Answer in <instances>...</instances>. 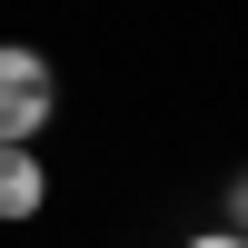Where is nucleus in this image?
I'll use <instances>...</instances> for the list:
<instances>
[{
    "label": "nucleus",
    "instance_id": "obj_1",
    "mask_svg": "<svg viewBox=\"0 0 248 248\" xmlns=\"http://www.w3.org/2000/svg\"><path fill=\"white\" fill-rule=\"evenodd\" d=\"M50 99H60L50 60H30V50H0V139H30L40 119H50Z\"/></svg>",
    "mask_w": 248,
    "mask_h": 248
},
{
    "label": "nucleus",
    "instance_id": "obj_2",
    "mask_svg": "<svg viewBox=\"0 0 248 248\" xmlns=\"http://www.w3.org/2000/svg\"><path fill=\"white\" fill-rule=\"evenodd\" d=\"M40 209V159L20 139H0V218H30Z\"/></svg>",
    "mask_w": 248,
    "mask_h": 248
},
{
    "label": "nucleus",
    "instance_id": "obj_3",
    "mask_svg": "<svg viewBox=\"0 0 248 248\" xmlns=\"http://www.w3.org/2000/svg\"><path fill=\"white\" fill-rule=\"evenodd\" d=\"M189 248H248V238H189Z\"/></svg>",
    "mask_w": 248,
    "mask_h": 248
},
{
    "label": "nucleus",
    "instance_id": "obj_4",
    "mask_svg": "<svg viewBox=\"0 0 248 248\" xmlns=\"http://www.w3.org/2000/svg\"><path fill=\"white\" fill-rule=\"evenodd\" d=\"M238 218H248V199H238Z\"/></svg>",
    "mask_w": 248,
    "mask_h": 248
}]
</instances>
